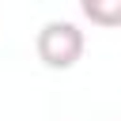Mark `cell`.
<instances>
[{"instance_id": "6da1fadb", "label": "cell", "mask_w": 121, "mask_h": 121, "mask_svg": "<svg viewBox=\"0 0 121 121\" xmlns=\"http://www.w3.org/2000/svg\"><path fill=\"white\" fill-rule=\"evenodd\" d=\"M83 49H87V38H83V30H79L76 23H68V19H49V23H42V30H38V38H34L38 60H42L45 68H53V72L76 68L79 57H83Z\"/></svg>"}, {"instance_id": "7a4b0ae2", "label": "cell", "mask_w": 121, "mask_h": 121, "mask_svg": "<svg viewBox=\"0 0 121 121\" xmlns=\"http://www.w3.org/2000/svg\"><path fill=\"white\" fill-rule=\"evenodd\" d=\"M79 11L91 26H121V0H79Z\"/></svg>"}]
</instances>
